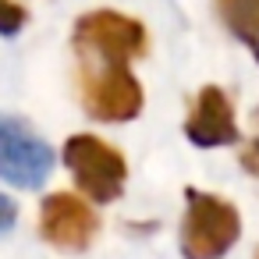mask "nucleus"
Returning a JSON list of instances; mask_svg holds the SVG:
<instances>
[{
  "instance_id": "nucleus-1",
  "label": "nucleus",
  "mask_w": 259,
  "mask_h": 259,
  "mask_svg": "<svg viewBox=\"0 0 259 259\" xmlns=\"http://www.w3.org/2000/svg\"><path fill=\"white\" fill-rule=\"evenodd\" d=\"M238 234H241V217L227 199L188 188V213L181 224L185 259H220L234 248Z\"/></svg>"
},
{
  "instance_id": "nucleus-2",
  "label": "nucleus",
  "mask_w": 259,
  "mask_h": 259,
  "mask_svg": "<svg viewBox=\"0 0 259 259\" xmlns=\"http://www.w3.org/2000/svg\"><path fill=\"white\" fill-rule=\"evenodd\" d=\"M75 47L82 61L96 64H132L149 50L142 22L117 11H89L75 25Z\"/></svg>"
},
{
  "instance_id": "nucleus-3",
  "label": "nucleus",
  "mask_w": 259,
  "mask_h": 259,
  "mask_svg": "<svg viewBox=\"0 0 259 259\" xmlns=\"http://www.w3.org/2000/svg\"><path fill=\"white\" fill-rule=\"evenodd\" d=\"M64 163L75 174V185L93 202H114L124 192L128 163L110 142L96 135H71L64 142Z\"/></svg>"
},
{
  "instance_id": "nucleus-4",
  "label": "nucleus",
  "mask_w": 259,
  "mask_h": 259,
  "mask_svg": "<svg viewBox=\"0 0 259 259\" xmlns=\"http://www.w3.org/2000/svg\"><path fill=\"white\" fill-rule=\"evenodd\" d=\"M54 170V149L25 121L0 117V178L15 188H36Z\"/></svg>"
},
{
  "instance_id": "nucleus-5",
  "label": "nucleus",
  "mask_w": 259,
  "mask_h": 259,
  "mask_svg": "<svg viewBox=\"0 0 259 259\" xmlns=\"http://www.w3.org/2000/svg\"><path fill=\"white\" fill-rule=\"evenodd\" d=\"M82 103L89 117L121 124L142 110V85L128 71V64H100L96 75L82 71Z\"/></svg>"
},
{
  "instance_id": "nucleus-6",
  "label": "nucleus",
  "mask_w": 259,
  "mask_h": 259,
  "mask_svg": "<svg viewBox=\"0 0 259 259\" xmlns=\"http://www.w3.org/2000/svg\"><path fill=\"white\" fill-rule=\"evenodd\" d=\"M96 231H100V217L85 199H78L71 192H54V195L43 199L39 234L50 245H57L64 252H82V248L93 245Z\"/></svg>"
},
{
  "instance_id": "nucleus-7",
  "label": "nucleus",
  "mask_w": 259,
  "mask_h": 259,
  "mask_svg": "<svg viewBox=\"0 0 259 259\" xmlns=\"http://www.w3.org/2000/svg\"><path fill=\"white\" fill-rule=\"evenodd\" d=\"M185 135H188L195 146H202V149H213V146H234V142H238L234 107H231V100H227L224 89H217V85L199 89L195 110H192L188 121H185Z\"/></svg>"
},
{
  "instance_id": "nucleus-8",
  "label": "nucleus",
  "mask_w": 259,
  "mask_h": 259,
  "mask_svg": "<svg viewBox=\"0 0 259 259\" xmlns=\"http://www.w3.org/2000/svg\"><path fill=\"white\" fill-rule=\"evenodd\" d=\"M224 25L259 57V0H217Z\"/></svg>"
},
{
  "instance_id": "nucleus-9",
  "label": "nucleus",
  "mask_w": 259,
  "mask_h": 259,
  "mask_svg": "<svg viewBox=\"0 0 259 259\" xmlns=\"http://www.w3.org/2000/svg\"><path fill=\"white\" fill-rule=\"evenodd\" d=\"M25 25V8L15 0H0V36H15Z\"/></svg>"
},
{
  "instance_id": "nucleus-10",
  "label": "nucleus",
  "mask_w": 259,
  "mask_h": 259,
  "mask_svg": "<svg viewBox=\"0 0 259 259\" xmlns=\"http://www.w3.org/2000/svg\"><path fill=\"white\" fill-rule=\"evenodd\" d=\"M15 220H18V202H15V199H8V195H0V234L11 231V227H15Z\"/></svg>"
},
{
  "instance_id": "nucleus-11",
  "label": "nucleus",
  "mask_w": 259,
  "mask_h": 259,
  "mask_svg": "<svg viewBox=\"0 0 259 259\" xmlns=\"http://www.w3.org/2000/svg\"><path fill=\"white\" fill-rule=\"evenodd\" d=\"M255 156H259V139H255Z\"/></svg>"
},
{
  "instance_id": "nucleus-12",
  "label": "nucleus",
  "mask_w": 259,
  "mask_h": 259,
  "mask_svg": "<svg viewBox=\"0 0 259 259\" xmlns=\"http://www.w3.org/2000/svg\"><path fill=\"white\" fill-rule=\"evenodd\" d=\"M255 259H259V248H255Z\"/></svg>"
}]
</instances>
